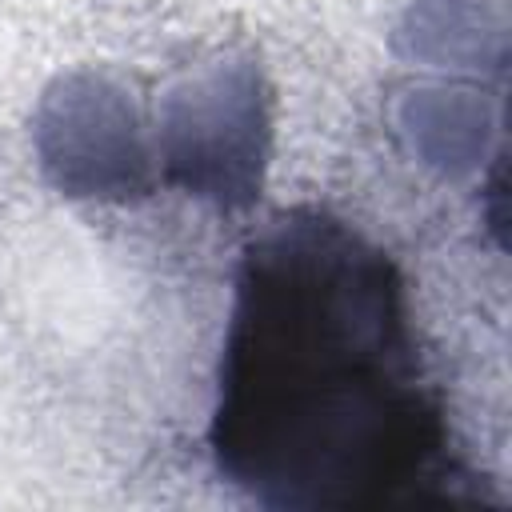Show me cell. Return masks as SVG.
Here are the masks:
<instances>
[{"label":"cell","mask_w":512,"mask_h":512,"mask_svg":"<svg viewBox=\"0 0 512 512\" xmlns=\"http://www.w3.org/2000/svg\"><path fill=\"white\" fill-rule=\"evenodd\" d=\"M420 392L380 256L332 224H280L244 268L220 460L276 504H352L392 480Z\"/></svg>","instance_id":"1"}]
</instances>
